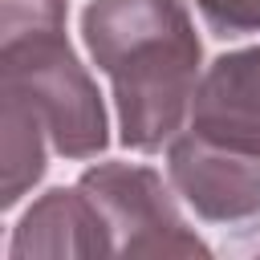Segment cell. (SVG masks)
Instances as JSON below:
<instances>
[{
    "mask_svg": "<svg viewBox=\"0 0 260 260\" xmlns=\"http://www.w3.org/2000/svg\"><path fill=\"white\" fill-rule=\"evenodd\" d=\"M93 65L114 85L118 138L130 150L167 146L191 118L199 37L183 0H93L81 12Z\"/></svg>",
    "mask_w": 260,
    "mask_h": 260,
    "instance_id": "cell-1",
    "label": "cell"
},
{
    "mask_svg": "<svg viewBox=\"0 0 260 260\" xmlns=\"http://www.w3.org/2000/svg\"><path fill=\"white\" fill-rule=\"evenodd\" d=\"M0 93L24 102L65 158H98L110 142L106 106L65 41V24L0 32Z\"/></svg>",
    "mask_w": 260,
    "mask_h": 260,
    "instance_id": "cell-2",
    "label": "cell"
},
{
    "mask_svg": "<svg viewBox=\"0 0 260 260\" xmlns=\"http://www.w3.org/2000/svg\"><path fill=\"white\" fill-rule=\"evenodd\" d=\"M77 187L102 211L114 256H207V244L179 215L158 171L138 162H98Z\"/></svg>",
    "mask_w": 260,
    "mask_h": 260,
    "instance_id": "cell-3",
    "label": "cell"
},
{
    "mask_svg": "<svg viewBox=\"0 0 260 260\" xmlns=\"http://www.w3.org/2000/svg\"><path fill=\"white\" fill-rule=\"evenodd\" d=\"M167 171L199 219L236 223L260 215V150L183 130L167 142Z\"/></svg>",
    "mask_w": 260,
    "mask_h": 260,
    "instance_id": "cell-4",
    "label": "cell"
},
{
    "mask_svg": "<svg viewBox=\"0 0 260 260\" xmlns=\"http://www.w3.org/2000/svg\"><path fill=\"white\" fill-rule=\"evenodd\" d=\"M195 134L260 150V45L223 53L199 77L191 118Z\"/></svg>",
    "mask_w": 260,
    "mask_h": 260,
    "instance_id": "cell-5",
    "label": "cell"
},
{
    "mask_svg": "<svg viewBox=\"0 0 260 260\" xmlns=\"http://www.w3.org/2000/svg\"><path fill=\"white\" fill-rule=\"evenodd\" d=\"M12 260L28 256H114L110 228L93 199L73 183V187H53L45 191L24 219L12 232L8 244Z\"/></svg>",
    "mask_w": 260,
    "mask_h": 260,
    "instance_id": "cell-6",
    "label": "cell"
},
{
    "mask_svg": "<svg viewBox=\"0 0 260 260\" xmlns=\"http://www.w3.org/2000/svg\"><path fill=\"white\" fill-rule=\"evenodd\" d=\"M4 106H0V126H4V191H0V207H16L20 195L45 175V126L37 122V114L0 93Z\"/></svg>",
    "mask_w": 260,
    "mask_h": 260,
    "instance_id": "cell-7",
    "label": "cell"
},
{
    "mask_svg": "<svg viewBox=\"0 0 260 260\" xmlns=\"http://www.w3.org/2000/svg\"><path fill=\"white\" fill-rule=\"evenodd\" d=\"M207 28L219 37H248L260 32V0H195Z\"/></svg>",
    "mask_w": 260,
    "mask_h": 260,
    "instance_id": "cell-8",
    "label": "cell"
},
{
    "mask_svg": "<svg viewBox=\"0 0 260 260\" xmlns=\"http://www.w3.org/2000/svg\"><path fill=\"white\" fill-rule=\"evenodd\" d=\"M65 24V0H0V32Z\"/></svg>",
    "mask_w": 260,
    "mask_h": 260,
    "instance_id": "cell-9",
    "label": "cell"
}]
</instances>
